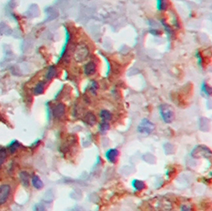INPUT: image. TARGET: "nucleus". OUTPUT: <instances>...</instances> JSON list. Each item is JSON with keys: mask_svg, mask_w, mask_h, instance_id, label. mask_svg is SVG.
<instances>
[{"mask_svg": "<svg viewBox=\"0 0 212 211\" xmlns=\"http://www.w3.org/2000/svg\"><path fill=\"white\" fill-rule=\"evenodd\" d=\"M20 178H21V180L22 183L26 187H28L29 185V174L26 172H22L20 173Z\"/></svg>", "mask_w": 212, "mask_h": 211, "instance_id": "nucleus-11", "label": "nucleus"}, {"mask_svg": "<svg viewBox=\"0 0 212 211\" xmlns=\"http://www.w3.org/2000/svg\"><path fill=\"white\" fill-rule=\"evenodd\" d=\"M100 117H101L102 122H108L111 119V114H110L108 110L103 109V110H102L101 113H100Z\"/></svg>", "mask_w": 212, "mask_h": 211, "instance_id": "nucleus-10", "label": "nucleus"}, {"mask_svg": "<svg viewBox=\"0 0 212 211\" xmlns=\"http://www.w3.org/2000/svg\"><path fill=\"white\" fill-rule=\"evenodd\" d=\"M109 129H110V125H109V123L108 122H102V123L100 124V133H102V134H105V133H107V132L109 130Z\"/></svg>", "mask_w": 212, "mask_h": 211, "instance_id": "nucleus-13", "label": "nucleus"}, {"mask_svg": "<svg viewBox=\"0 0 212 211\" xmlns=\"http://www.w3.org/2000/svg\"><path fill=\"white\" fill-rule=\"evenodd\" d=\"M160 117L165 123H171L175 118V113L171 106L168 104L160 105L159 107Z\"/></svg>", "mask_w": 212, "mask_h": 211, "instance_id": "nucleus-1", "label": "nucleus"}, {"mask_svg": "<svg viewBox=\"0 0 212 211\" xmlns=\"http://www.w3.org/2000/svg\"><path fill=\"white\" fill-rule=\"evenodd\" d=\"M97 89H98V84H96V82L95 81H93L92 83V87H91V91L92 92H94L95 93L97 91Z\"/></svg>", "mask_w": 212, "mask_h": 211, "instance_id": "nucleus-19", "label": "nucleus"}, {"mask_svg": "<svg viewBox=\"0 0 212 211\" xmlns=\"http://www.w3.org/2000/svg\"><path fill=\"white\" fill-rule=\"evenodd\" d=\"M19 147V142H17V141H14L13 143L11 144L10 147H9V149H10V151H11V153H13L14 152L18 149V148Z\"/></svg>", "mask_w": 212, "mask_h": 211, "instance_id": "nucleus-17", "label": "nucleus"}, {"mask_svg": "<svg viewBox=\"0 0 212 211\" xmlns=\"http://www.w3.org/2000/svg\"><path fill=\"white\" fill-rule=\"evenodd\" d=\"M154 124L152 122H150L149 120L146 119V118H145L139 124L138 127V131L140 133H141V134L149 135V134L152 133L153 131L154 130Z\"/></svg>", "mask_w": 212, "mask_h": 211, "instance_id": "nucleus-2", "label": "nucleus"}, {"mask_svg": "<svg viewBox=\"0 0 212 211\" xmlns=\"http://www.w3.org/2000/svg\"><path fill=\"white\" fill-rule=\"evenodd\" d=\"M181 211H191V209L188 206H183L181 208Z\"/></svg>", "mask_w": 212, "mask_h": 211, "instance_id": "nucleus-21", "label": "nucleus"}, {"mask_svg": "<svg viewBox=\"0 0 212 211\" xmlns=\"http://www.w3.org/2000/svg\"><path fill=\"white\" fill-rule=\"evenodd\" d=\"M56 73H57V72H56V69H55V68H50V69H49V72H48L47 76H46V77H47V79H52V77H53V76H55Z\"/></svg>", "mask_w": 212, "mask_h": 211, "instance_id": "nucleus-18", "label": "nucleus"}, {"mask_svg": "<svg viewBox=\"0 0 212 211\" xmlns=\"http://www.w3.org/2000/svg\"><path fill=\"white\" fill-rule=\"evenodd\" d=\"M35 210L36 211H45V209L44 206H36V208H35Z\"/></svg>", "mask_w": 212, "mask_h": 211, "instance_id": "nucleus-20", "label": "nucleus"}, {"mask_svg": "<svg viewBox=\"0 0 212 211\" xmlns=\"http://www.w3.org/2000/svg\"><path fill=\"white\" fill-rule=\"evenodd\" d=\"M65 111V107L63 104H58L53 109V114L56 117H62Z\"/></svg>", "mask_w": 212, "mask_h": 211, "instance_id": "nucleus-7", "label": "nucleus"}, {"mask_svg": "<svg viewBox=\"0 0 212 211\" xmlns=\"http://www.w3.org/2000/svg\"><path fill=\"white\" fill-rule=\"evenodd\" d=\"M118 153H119V152H118L117 149H110V150H108V151L106 152V157H107L108 161L114 164V163H115V162L117 161V160H118Z\"/></svg>", "mask_w": 212, "mask_h": 211, "instance_id": "nucleus-5", "label": "nucleus"}, {"mask_svg": "<svg viewBox=\"0 0 212 211\" xmlns=\"http://www.w3.org/2000/svg\"><path fill=\"white\" fill-rule=\"evenodd\" d=\"M89 51L86 45L84 44H80L78 47L76 49L75 53H74V58L76 61L82 62L86 60L87 57L88 56Z\"/></svg>", "mask_w": 212, "mask_h": 211, "instance_id": "nucleus-3", "label": "nucleus"}, {"mask_svg": "<svg viewBox=\"0 0 212 211\" xmlns=\"http://www.w3.org/2000/svg\"><path fill=\"white\" fill-rule=\"evenodd\" d=\"M167 7V3L165 2V0H157V8L160 11L165 10Z\"/></svg>", "mask_w": 212, "mask_h": 211, "instance_id": "nucleus-16", "label": "nucleus"}, {"mask_svg": "<svg viewBox=\"0 0 212 211\" xmlns=\"http://www.w3.org/2000/svg\"><path fill=\"white\" fill-rule=\"evenodd\" d=\"M44 88H45V84L44 83H40L37 85L36 88L34 90V93L36 94H40L43 93L44 91Z\"/></svg>", "mask_w": 212, "mask_h": 211, "instance_id": "nucleus-14", "label": "nucleus"}, {"mask_svg": "<svg viewBox=\"0 0 212 211\" xmlns=\"http://www.w3.org/2000/svg\"><path fill=\"white\" fill-rule=\"evenodd\" d=\"M32 183H33V186H34V187L37 188V189H42L43 187V182L41 180H40V178L37 175H34L33 179H32Z\"/></svg>", "mask_w": 212, "mask_h": 211, "instance_id": "nucleus-9", "label": "nucleus"}, {"mask_svg": "<svg viewBox=\"0 0 212 211\" xmlns=\"http://www.w3.org/2000/svg\"><path fill=\"white\" fill-rule=\"evenodd\" d=\"M11 194V187L7 184L0 186V205H3L7 201Z\"/></svg>", "mask_w": 212, "mask_h": 211, "instance_id": "nucleus-4", "label": "nucleus"}, {"mask_svg": "<svg viewBox=\"0 0 212 211\" xmlns=\"http://www.w3.org/2000/svg\"><path fill=\"white\" fill-rule=\"evenodd\" d=\"M133 186H134V189L136 190H141L145 187L144 182L138 180H134V182H133Z\"/></svg>", "mask_w": 212, "mask_h": 211, "instance_id": "nucleus-12", "label": "nucleus"}, {"mask_svg": "<svg viewBox=\"0 0 212 211\" xmlns=\"http://www.w3.org/2000/svg\"><path fill=\"white\" fill-rule=\"evenodd\" d=\"M84 120L90 125H94L96 123V117L92 113H87L85 116Z\"/></svg>", "mask_w": 212, "mask_h": 211, "instance_id": "nucleus-8", "label": "nucleus"}, {"mask_svg": "<svg viewBox=\"0 0 212 211\" xmlns=\"http://www.w3.org/2000/svg\"><path fill=\"white\" fill-rule=\"evenodd\" d=\"M6 158V151L5 149H0V167L5 161Z\"/></svg>", "mask_w": 212, "mask_h": 211, "instance_id": "nucleus-15", "label": "nucleus"}, {"mask_svg": "<svg viewBox=\"0 0 212 211\" xmlns=\"http://www.w3.org/2000/svg\"><path fill=\"white\" fill-rule=\"evenodd\" d=\"M96 71V65L94 62H89L84 67V74L86 76H89L93 75Z\"/></svg>", "mask_w": 212, "mask_h": 211, "instance_id": "nucleus-6", "label": "nucleus"}]
</instances>
